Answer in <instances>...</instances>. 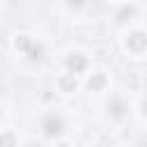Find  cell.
I'll use <instances>...</instances> for the list:
<instances>
[{
    "mask_svg": "<svg viewBox=\"0 0 147 147\" xmlns=\"http://www.w3.org/2000/svg\"><path fill=\"white\" fill-rule=\"evenodd\" d=\"M41 129H44V133L46 136H60L62 131H64V119H62V115H57V113H51V115H46L44 119H41Z\"/></svg>",
    "mask_w": 147,
    "mask_h": 147,
    "instance_id": "6da1fadb",
    "label": "cell"
},
{
    "mask_svg": "<svg viewBox=\"0 0 147 147\" xmlns=\"http://www.w3.org/2000/svg\"><path fill=\"white\" fill-rule=\"evenodd\" d=\"M126 48L131 53H142L147 48V34L145 32H131L126 37Z\"/></svg>",
    "mask_w": 147,
    "mask_h": 147,
    "instance_id": "7a4b0ae2",
    "label": "cell"
},
{
    "mask_svg": "<svg viewBox=\"0 0 147 147\" xmlns=\"http://www.w3.org/2000/svg\"><path fill=\"white\" fill-rule=\"evenodd\" d=\"M64 64H67V69H69L71 74H80V71H85V67H87V57H85L83 53H71V55H67Z\"/></svg>",
    "mask_w": 147,
    "mask_h": 147,
    "instance_id": "3957f363",
    "label": "cell"
},
{
    "mask_svg": "<svg viewBox=\"0 0 147 147\" xmlns=\"http://www.w3.org/2000/svg\"><path fill=\"white\" fill-rule=\"evenodd\" d=\"M60 87H62V92H74V90H76V78H74L71 71L60 78Z\"/></svg>",
    "mask_w": 147,
    "mask_h": 147,
    "instance_id": "277c9868",
    "label": "cell"
},
{
    "mask_svg": "<svg viewBox=\"0 0 147 147\" xmlns=\"http://www.w3.org/2000/svg\"><path fill=\"white\" fill-rule=\"evenodd\" d=\"M108 113H110L113 117H122V115H124V103H122L119 99H113V101L108 103Z\"/></svg>",
    "mask_w": 147,
    "mask_h": 147,
    "instance_id": "5b68a950",
    "label": "cell"
},
{
    "mask_svg": "<svg viewBox=\"0 0 147 147\" xmlns=\"http://www.w3.org/2000/svg\"><path fill=\"white\" fill-rule=\"evenodd\" d=\"M14 44H16V48H18V51H21V53H28V48H30V46H32V39H30V37H28V34H18V37H16V41H14Z\"/></svg>",
    "mask_w": 147,
    "mask_h": 147,
    "instance_id": "8992f818",
    "label": "cell"
},
{
    "mask_svg": "<svg viewBox=\"0 0 147 147\" xmlns=\"http://www.w3.org/2000/svg\"><path fill=\"white\" fill-rule=\"evenodd\" d=\"M25 55H28L30 60H39V57L44 55V46H41V44H34V41H32V46L28 48V53H25Z\"/></svg>",
    "mask_w": 147,
    "mask_h": 147,
    "instance_id": "52a82bcc",
    "label": "cell"
},
{
    "mask_svg": "<svg viewBox=\"0 0 147 147\" xmlns=\"http://www.w3.org/2000/svg\"><path fill=\"white\" fill-rule=\"evenodd\" d=\"M103 85H106V76L103 74H94L90 78V90H101Z\"/></svg>",
    "mask_w": 147,
    "mask_h": 147,
    "instance_id": "ba28073f",
    "label": "cell"
},
{
    "mask_svg": "<svg viewBox=\"0 0 147 147\" xmlns=\"http://www.w3.org/2000/svg\"><path fill=\"white\" fill-rule=\"evenodd\" d=\"M131 16H136V9H133V7H124V9L117 11V21H119V23L131 21Z\"/></svg>",
    "mask_w": 147,
    "mask_h": 147,
    "instance_id": "9c48e42d",
    "label": "cell"
},
{
    "mask_svg": "<svg viewBox=\"0 0 147 147\" xmlns=\"http://www.w3.org/2000/svg\"><path fill=\"white\" fill-rule=\"evenodd\" d=\"M5 142H7V145H14L16 140H14V136H2V138H0V145H5Z\"/></svg>",
    "mask_w": 147,
    "mask_h": 147,
    "instance_id": "30bf717a",
    "label": "cell"
},
{
    "mask_svg": "<svg viewBox=\"0 0 147 147\" xmlns=\"http://www.w3.org/2000/svg\"><path fill=\"white\" fill-rule=\"evenodd\" d=\"M67 2H69L71 7H83V5H85V0H67Z\"/></svg>",
    "mask_w": 147,
    "mask_h": 147,
    "instance_id": "8fae6325",
    "label": "cell"
},
{
    "mask_svg": "<svg viewBox=\"0 0 147 147\" xmlns=\"http://www.w3.org/2000/svg\"><path fill=\"white\" fill-rule=\"evenodd\" d=\"M142 113H145V115H147V101H145V103H142Z\"/></svg>",
    "mask_w": 147,
    "mask_h": 147,
    "instance_id": "7c38bea8",
    "label": "cell"
}]
</instances>
